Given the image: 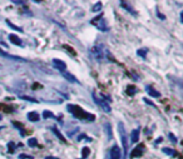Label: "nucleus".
I'll return each mask as SVG.
<instances>
[{
	"label": "nucleus",
	"instance_id": "obj_16",
	"mask_svg": "<svg viewBox=\"0 0 183 159\" xmlns=\"http://www.w3.org/2000/svg\"><path fill=\"white\" fill-rule=\"evenodd\" d=\"M52 130H53V133H54V134L57 135V138H58V139H59V140H63V142H65V138L63 137V134H61V133H60L59 130H58V128H57V127H52Z\"/></svg>",
	"mask_w": 183,
	"mask_h": 159
},
{
	"label": "nucleus",
	"instance_id": "obj_1",
	"mask_svg": "<svg viewBox=\"0 0 183 159\" xmlns=\"http://www.w3.org/2000/svg\"><path fill=\"white\" fill-rule=\"evenodd\" d=\"M66 109H68L69 113H72L75 118L80 119V120H89V122H93V120L95 119L94 115H92V114H89V113L84 112L80 107L74 105V104H68V105H66Z\"/></svg>",
	"mask_w": 183,
	"mask_h": 159
},
{
	"label": "nucleus",
	"instance_id": "obj_27",
	"mask_svg": "<svg viewBox=\"0 0 183 159\" xmlns=\"http://www.w3.org/2000/svg\"><path fill=\"white\" fill-rule=\"evenodd\" d=\"M8 147H9V149H8V152H9V153H13L14 152V147H15L14 143H9V144H8Z\"/></svg>",
	"mask_w": 183,
	"mask_h": 159
},
{
	"label": "nucleus",
	"instance_id": "obj_32",
	"mask_svg": "<svg viewBox=\"0 0 183 159\" xmlns=\"http://www.w3.org/2000/svg\"><path fill=\"white\" fill-rule=\"evenodd\" d=\"M14 4H24V1H16V0H15V1H13Z\"/></svg>",
	"mask_w": 183,
	"mask_h": 159
},
{
	"label": "nucleus",
	"instance_id": "obj_23",
	"mask_svg": "<svg viewBox=\"0 0 183 159\" xmlns=\"http://www.w3.org/2000/svg\"><path fill=\"white\" fill-rule=\"evenodd\" d=\"M136 88L134 86H132V85H129V86H128L127 88V94L128 95H129V97H133V95H134L136 94Z\"/></svg>",
	"mask_w": 183,
	"mask_h": 159
},
{
	"label": "nucleus",
	"instance_id": "obj_7",
	"mask_svg": "<svg viewBox=\"0 0 183 159\" xmlns=\"http://www.w3.org/2000/svg\"><path fill=\"white\" fill-rule=\"evenodd\" d=\"M122 157V152L118 145H113L110 149V159H120Z\"/></svg>",
	"mask_w": 183,
	"mask_h": 159
},
{
	"label": "nucleus",
	"instance_id": "obj_35",
	"mask_svg": "<svg viewBox=\"0 0 183 159\" xmlns=\"http://www.w3.org/2000/svg\"><path fill=\"white\" fill-rule=\"evenodd\" d=\"M0 119H1V118H0Z\"/></svg>",
	"mask_w": 183,
	"mask_h": 159
},
{
	"label": "nucleus",
	"instance_id": "obj_8",
	"mask_svg": "<svg viewBox=\"0 0 183 159\" xmlns=\"http://www.w3.org/2000/svg\"><path fill=\"white\" fill-rule=\"evenodd\" d=\"M143 149H144V145L143 144H139L137 148L133 149V152L131 153V157L132 158H139L143 154Z\"/></svg>",
	"mask_w": 183,
	"mask_h": 159
},
{
	"label": "nucleus",
	"instance_id": "obj_31",
	"mask_svg": "<svg viewBox=\"0 0 183 159\" xmlns=\"http://www.w3.org/2000/svg\"><path fill=\"white\" fill-rule=\"evenodd\" d=\"M84 138H87V135H85V134H80V135H79V137H78V140H79V142H80L82 139H84Z\"/></svg>",
	"mask_w": 183,
	"mask_h": 159
},
{
	"label": "nucleus",
	"instance_id": "obj_18",
	"mask_svg": "<svg viewBox=\"0 0 183 159\" xmlns=\"http://www.w3.org/2000/svg\"><path fill=\"white\" fill-rule=\"evenodd\" d=\"M43 118L44 119H55V115H54L52 112H49V110H44L43 112Z\"/></svg>",
	"mask_w": 183,
	"mask_h": 159
},
{
	"label": "nucleus",
	"instance_id": "obj_22",
	"mask_svg": "<svg viewBox=\"0 0 183 159\" xmlns=\"http://www.w3.org/2000/svg\"><path fill=\"white\" fill-rule=\"evenodd\" d=\"M162 152L164 154H168V156H176V152L172 148H162Z\"/></svg>",
	"mask_w": 183,
	"mask_h": 159
},
{
	"label": "nucleus",
	"instance_id": "obj_30",
	"mask_svg": "<svg viewBox=\"0 0 183 159\" xmlns=\"http://www.w3.org/2000/svg\"><path fill=\"white\" fill-rule=\"evenodd\" d=\"M144 102L147 103V104H149V105H152L153 108H156V105H154V104H153V102H151V100H148V99H144Z\"/></svg>",
	"mask_w": 183,
	"mask_h": 159
},
{
	"label": "nucleus",
	"instance_id": "obj_6",
	"mask_svg": "<svg viewBox=\"0 0 183 159\" xmlns=\"http://www.w3.org/2000/svg\"><path fill=\"white\" fill-rule=\"evenodd\" d=\"M52 63H53V65H54V68H55V69L60 70V72H65L66 64H65L63 60H60V59H53Z\"/></svg>",
	"mask_w": 183,
	"mask_h": 159
},
{
	"label": "nucleus",
	"instance_id": "obj_15",
	"mask_svg": "<svg viewBox=\"0 0 183 159\" xmlns=\"http://www.w3.org/2000/svg\"><path fill=\"white\" fill-rule=\"evenodd\" d=\"M61 75H63L66 80H69V82H72V83H79L77 79H75V77H73L72 74H69V73H66V72H61Z\"/></svg>",
	"mask_w": 183,
	"mask_h": 159
},
{
	"label": "nucleus",
	"instance_id": "obj_9",
	"mask_svg": "<svg viewBox=\"0 0 183 159\" xmlns=\"http://www.w3.org/2000/svg\"><path fill=\"white\" fill-rule=\"evenodd\" d=\"M139 133H140V129L137 128L134 130H132V134H131V142L132 143H137L139 140Z\"/></svg>",
	"mask_w": 183,
	"mask_h": 159
},
{
	"label": "nucleus",
	"instance_id": "obj_13",
	"mask_svg": "<svg viewBox=\"0 0 183 159\" xmlns=\"http://www.w3.org/2000/svg\"><path fill=\"white\" fill-rule=\"evenodd\" d=\"M0 56H5V58H8V59H13V60L25 61L24 59H22V58H19V56H14V55H10V54H8V53H5V52H3L1 49H0Z\"/></svg>",
	"mask_w": 183,
	"mask_h": 159
},
{
	"label": "nucleus",
	"instance_id": "obj_20",
	"mask_svg": "<svg viewBox=\"0 0 183 159\" xmlns=\"http://www.w3.org/2000/svg\"><path fill=\"white\" fill-rule=\"evenodd\" d=\"M6 24L9 25V27L13 29V30H16V31H19V33H23V29L22 28H19V27H16V25H14L11 22H9V20H6Z\"/></svg>",
	"mask_w": 183,
	"mask_h": 159
},
{
	"label": "nucleus",
	"instance_id": "obj_11",
	"mask_svg": "<svg viewBox=\"0 0 183 159\" xmlns=\"http://www.w3.org/2000/svg\"><path fill=\"white\" fill-rule=\"evenodd\" d=\"M120 6H122L124 10H127L128 13H131L132 15H137V13L134 11V9H133V8H132L127 1H120Z\"/></svg>",
	"mask_w": 183,
	"mask_h": 159
},
{
	"label": "nucleus",
	"instance_id": "obj_2",
	"mask_svg": "<svg viewBox=\"0 0 183 159\" xmlns=\"http://www.w3.org/2000/svg\"><path fill=\"white\" fill-rule=\"evenodd\" d=\"M119 127V134H120V140H122V145H123V158L127 157V152H128V140H127V133L124 129V125L122 122L118 123Z\"/></svg>",
	"mask_w": 183,
	"mask_h": 159
},
{
	"label": "nucleus",
	"instance_id": "obj_21",
	"mask_svg": "<svg viewBox=\"0 0 183 159\" xmlns=\"http://www.w3.org/2000/svg\"><path fill=\"white\" fill-rule=\"evenodd\" d=\"M28 145L29 147H38V140H36V138H30V139L28 140Z\"/></svg>",
	"mask_w": 183,
	"mask_h": 159
},
{
	"label": "nucleus",
	"instance_id": "obj_17",
	"mask_svg": "<svg viewBox=\"0 0 183 159\" xmlns=\"http://www.w3.org/2000/svg\"><path fill=\"white\" fill-rule=\"evenodd\" d=\"M105 127V132L108 134V140H112V138H113V134H112V127H110V123H105L104 124Z\"/></svg>",
	"mask_w": 183,
	"mask_h": 159
},
{
	"label": "nucleus",
	"instance_id": "obj_24",
	"mask_svg": "<svg viewBox=\"0 0 183 159\" xmlns=\"http://www.w3.org/2000/svg\"><path fill=\"white\" fill-rule=\"evenodd\" d=\"M101 9H102V3H97L93 8H92V11L97 13V11H101Z\"/></svg>",
	"mask_w": 183,
	"mask_h": 159
},
{
	"label": "nucleus",
	"instance_id": "obj_28",
	"mask_svg": "<svg viewBox=\"0 0 183 159\" xmlns=\"http://www.w3.org/2000/svg\"><path fill=\"white\" fill-rule=\"evenodd\" d=\"M19 159H33V157L27 156V154H20V156H19Z\"/></svg>",
	"mask_w": 183,
	"mask_h": 159
},
{
	"label": "nucleus",
	"instance_id": "obj_3",
	"mask_svg": "<svg viewBox=\"0 0 183 159\" xmlns=\"http://www.w3.org/2000/svg\"><path fill=\"white\" fill-rule=\"evenodd\" d=\"M93 99H94V102L98 104L99 107L102 108L104 112H107V113H110V105L108 104V102H109V99L108 98H105V97H103L102 95V98H98L97 97V94H95V91H93Z\"/></svg>",
	"mask_w": 183,
	"mask_h": 159
},
{
	"label": "nucleus",
	"instance_id": "obj_14",
	"mask_svg": "<svg viewBox=\"0 0 183 159\" xmlns=\"http://www.w3.org/2000/svg\"><path fill=\"white\" fill-rule=\"evenodd\" d=\"M28 119L30 120V122H39L40 116L36 112H30V113H28Z\"/></svg>",
	"mask_w": 183,
	"mask_h": 159
},
{
	"label": "nucleus",
	"instance_id": "obj_34",
	"mask_svg": "<svg viewBox=\"0 0 183 159\" xmlns=\"http://www.w3.org/2000/svg\"><path fill=\"white\" fill-rule=\"evenodd\" d=\"M45 159H58V158H54V157H47Z\"/></svg>",
	"mask_w": 183,
	"mask_h": 159
},
{
	"label": "nucleus",
	"instance_id": "obj_26",
	"mask_svg": "<svg viewBox=\"0 0 183 159\" xmlns=\"http://www.w3.org/2000/svg\"><path fill=\"white\" fill-rule=\"evenodd\" d=\"M22 99L28 100V102H33V103H38V100H36V99H33V98H30V97H28V95H23Z\"/></svg>",
	"mask_w": 183,
	"mask_h": 159
},
{
	"label": "nucleus",
	"instance_id": "obj_4",
	"mask_svg": "<svg viewBox=\"0 0 183 159\" xmlns=\"http://www.w3.org/2000/svg\"><path fill=\"white\" fill-rule=\"evenodd\" d=\"M90 23L93 24L94 27H97L99 30H102V31H108V29H109V28H108V25H107V23H105L104 16H103V15H99V16H97V18H94Z\"/></svg>",
	"mask_w": 183,
	"mask_h": 159
},
{
	"label": "nucleus",
	"instance_id": "obj_25",
	"mask_svg": "<svg viewBox=\"0 0 183 159\" xmlns=\"http://www.w3.org/2000/svg\"><path fill=\"white\" fill-rule=\"evenodd\" d=\"M137 54L142 58H145V55H147V49H138L137 50Z\"/></svg>",
	"mask_w": 183,
	"mask_h": 159
},
{
	"label": "nucleus",
	"instance_id": "obj_12",
	"mask_svg": "<svg viewBox=\"0 0 183 159\" xmlns=\"http://www.w3.org/2000/svg\"><path fill=\"white\" fill-rule=\"evenodd\" d=\"M9 39H10V41L13 44H15V45H19V47H22L23 45V41H22V39L18 36V35H14V34H10L9 35Z\"/></svg>",
	"mask_w": 183,
	"mask_h": 159
},
{
	"label": "nucleus",
	"instance_id": "obj_33",
	"mask_svg": "<svg viewBox=\"0 0 183 159\" xmlns=\"http://www.w3.org/2000/svg\"><path fill=\"white\" fill-rule=\"evenodd\" d=\"M158 15H159V19H164V15H162V14H159V13H158Z\"/></svg>",
	"mask_w": 183,
	"mask_h": 159
},
{
	"label": "nucleus",
	"instance_id": "obj_5",
	"mask_svg": "<svg viewBox=\"0 0 183 159\" xmlns=\"http://www.w3.org/2000/svg\"><path fill=\"white\" fill-rule=\"evenodd\" d=\"M92 54L94 55V58L99 61H102L104 59V54H103V47L102 45H99V47H94L92 49Z\"/></svg>",
	"mask_w": 183,
	"mask_h": 159
},
{
	"label": "nucleus",
	"instance_id": "obj_19",
	"mask_svg": "<svg viewBox=\"0 0 183 159\" xmlns=\"http://www.w3.org/2000/svg\"><path fill=\"white\" fill-rule=\"evenodd\" d=\"M90 154V149L88 147H84L82 150V159H85V158H88V156Z\"/></svg>",
	"mask_w": 183,
	"mask_h": 159
},
{
	"label": "nucleus",
	"instance_id": "obj_10",
	"mask_svg": "<svg viewBox=\"0 0 183 159\" xmlns=\"http://www.w3.org/2000/svg\"><path fill=\"white\" fill-rule=\"evenodd\" d=\"M145 90H147V93L151 95V97H153V98H161V93L159 91H157L156 89H153L152 86H145Z\"/></svg>",
	"mask_w": 183,
	"mask_h": 159
},
{
	"label": "nucleus",
	"instance_id": "obj_29",
	"mask_svg": "<svg viewBox=\"0 0 183 159\" xmlns=\"http://www.w3.org/2000/svg\"><path fill=\"white\" fill-rule=\"evenodd\" d=\"M169 139L172 140L173 143H177V138L174 137V134H173V133H169Z\"/></svg>",
	"mask_w": 183,
	"mask_h": 159
}]
</instances>
